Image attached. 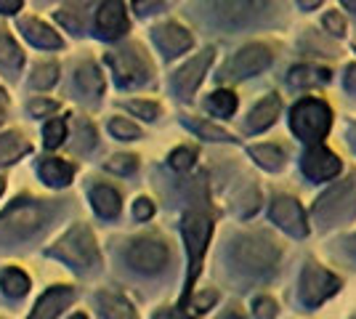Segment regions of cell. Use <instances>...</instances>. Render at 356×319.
<instances>
[{
  "label": "cell",
  "instance_id": "cell-1",
  "mask_svg": "<svg viewBox=\"0 0 356 319\" xmlns=\"http://www.w3.org/2000/svg\"><path fill=\"white\" fill-rule=\"evenodd\" d=\"M232 261L245 274L261 277V274H268L277 266L280 245L274 243L268 234H258V231L255 234H239L232 245Z\"/></svg>",
  "mask_w": 356,
  "mask_h": 319
},
{
  "label": "cell",
  "instance_id": "cell-2",
  "mask_svg": "<svg viewBox=\"0 0 356 319\" xmlns=\"http://www.w3.org/2000/svg\"><path fill=\"white\" fill-rule=\"evenodd\" d=\"M290 125H293V133L300 141H309V144H319L327 136L330 125H332V112L325 101L319 99H303L293 106V115H290Z\"/></svg>",
  "mask_w": 356,
  "mask_h": 319
},
{
  "label": "cell",
  "instance_id": "cell-3",
  "mask_svg": "<svg viewBox=\"0 0 356 319\" xmlns=\"http://www.w3.org/2000/svg\"><path fill=\"white\" fill-rule=\"evenodd\" d=\"M48 253H51L54 259H59V261H64V263L74 266V269H90V266L99 263L96 240H93L90 229L83 227V224H77V227L70 229L59 240V245H54Z\"/></svg>",
  "mask_w": 356,
  "mask_h": 319
},
{
  "label": "cell",
  "instance_id": "cell-4",
  "mask_svg": "<svg viewBox=\"0 0 356 319\" xmlns=\"http://www.w3.org/2000/svg\"><path fill=\"white\" fill-rule=\"evenodd\" d=\"M181 229H184L186 253H189V277H186V298H189L194 279H197V274L202 269V256H205V247H208L210 234H213V224L205 215H200V213H186Z\"/></svg>",
  "mask_w": 356,
  "mask_h": 319
},
{
  "label": "cell",
  "instance_id": "cell-5",
  "mask_svg": "<svg viewBox=\"0 0 356 319\" xmlns=\"http://www.w3.org/2000/svg\"><path fill=\"white\" fill-rule=\"evenodd\" d=\"M45 218H48V211L43 205L30 199H16V205H11L0 215V229L8 231L11 237H30L32 231L43 227Z\"/></svg>",
  "mask_w": 356,
  "mask_h": 319
},
{
  "label": "cell",
  "instance_id": "cell-6",
  "mask_svg": "<svg viewBox=\"0 0 356 319\" xmlns=\"http://www.w3.org/2000/svg\"><path fill=\"white\" fill-rule=\"evenodd\" d=\"M341 288V279L327 269L316 266V263H306L303 277H300V298L306 306H319L325 304L330 295H335Z\"/></svg>",
  "mask_w": 356,
  "mask_h": 319
},
{
  "label": "cell",
  "instance_id": "cell-7",
  "mask_svg": "<svg viewBox=\"0 0 356 319\" xmlns=\"http://www.w3.org/2000/svg\"><path fill=\"white\" fill-rule=\"evenodd\" d=\"M109 67L115 69V77L122 88H134V85H141L149 80V67L147 61L141 59L138 51H131V48H122V51H115L106 56Z\"/></svg>",
  "mask_w": 356,
  "mask_h": 319
},
{
  "label": "cell",
  "instance_id": "cell-8",
  "mask_svg": "<svg viewBox=\"0 0 356 319\" xmlns=\"http://www.w3.org/2000/svg\"><path fill=\"white\" fill-rule=\"evenodd\" d=\"M128 263L134 266L136 272H160L165 263H168V247L160 240H152V237H141L128 247Z\"/></svg>",
  "mask_w": 356,
  "mask_h": 319
},
{
  "label": "cell",
  "instance_id": "cell-9",
  "mask_svg": "<svg viewBox=\"0 0 356 319\" xmlns=\"http://www.w3.org/2000/svg\"><path fill=\"white\" fill-rule=\"evenodd\" d=\"M271 221L277 227H282L287 234H293V237H306L309 234V224H306L303 208L293 197L274 199V205H271Z\"/></svg>",
  "mask_w": 356,
  "mask_h": 319
},
{
  "label": "cell",
  "instance_id": "cell-10",
  "mask_svg": "<svg viewBox=\"0 0 356 319\" xmlns=\"http://www.w3.org/2000/svg\"><path fill=\"white\" fill-rule=\"evenodd\" d=\"M268 64H271V51L261 43H250L242 51H237V56L229 64V75L242 80V77H252L258 72H264Z\"/></svg>",
  "mask_w": 356,
  "mask_h": 319
},
{
  "label": "cell",
  "instance_id": "cell-11",
  "mask_svg": "<svg viewBox=\"0 0 356 319\" xmlns=\"http://www.w3.org/2000/svg\"><path fill=\"white\" fill-rule=\"evenodd\" d=\"M210 8L221 24H248L261 14V0H210Z\"/></svg>",
  "mask_w": 356,
  "mask_h": 319
},
{
  "label": "cell",
  "instance_id": "cell-12",
  "mask_svg": "<svg viewBox=\"0 0 356 319\" xmlns=\"http://www.w3.org/2000/svg\"><path fill=\"white\" fill-rule=\"evenodd\" d=\"M210 61H213V48H205L200 56H194L192 61H186V64L178 69L173 85H176V91L181 99H189V96L197 91V85L202 83V77L208 72Z\"/></svg>",
  "mask_w": 356,
  "mask_h": 319
},
{
  "label": "cell",
  "instance_id": "cell-13",
  "mask_svg": "<svg viewBox=\"0 0 356 319\" xmlns=\"http://www.w3.org/2000/svg\"><path fill=\"white\" fill-rule=\"evenodd\" d=\"M303 173L314 181H330V179H335L341 173V160L330 149L314 144L312 149L303 154Z\"/></svg>",
  "mask_w": 356,
  "mask_h": 319
},
{
  "label": "cell",
  "instance_id": "cell-14",
  "mask_svg": "<svg viewBox=\"0 0 356 319\" xmlns=\"http://www.w3.org/2000/svg\"><path fill=\"white\" fill-rule=\"evenodd\" d=\"M96 27H99V35L109 38V40H115L128 30V16H125L122 0H104L102 3L99 14H96Z\"/></svg>",
  "mask_w": 356,
  "mask_h": 319
},
{
  "label": "cell",
  "instance_id": "cell-15",
  "mask_svg": "<svg viewBox=\"0 0 356 319\" xmlns=\"http://www.w3.org/2000/svg\"><path fill=\"white\" fill-rule=\"evenodd\" d=\"M74 301V293L72 288L67 285H56V288L45 290L43 298L38 301V306L32 309L30 319H56L67 309V306Z\"/></svg>",
  "mask_w": 356,
  "mask_h": 319
},
{
  "label": "cell",
  "instance_id": "cell-16",
  "mask_svg": "<svg viewBox=\"0 0 356 319\" xmlns=\"http://www.w3.org/2000/svg\"><path fill=\"white\" fill-rule=\"evenodd\" d=\"M154 43L163 48L165 56H178V54H184V51L192 48V35L184 30L181 24L168 22V24L154 30Z\"/></svg>",
  "mask_w": 356,
  "mask_h": 319
},
{
  "label": "cell",
  "instance_id": "cell-17",
  "mask_svg": "<svg viewBox=\"0 0 356 319\" xmlns=\"http://www.w3.org/2000/svg\"><path fill=\"white\" fill-rule=\"evenodd\" d=\"M280 109H282V104H280L277 96H266L264 101H258L255 109L250 112V117H248V131L258 133L268 125H274V120L280 117Z\"/></svg>",
  "mask_w": 356,
  "mask_h": 319
},
{
  "label": "cell",
  "instance_id": "cell-18",
  "mask_svg": "<svg viewBox=\"0 0 356 319\" xmlns=\"http://www.w3.org/2000/svg\"><path fill=\"white\" fill-rule=\"evenodd\" d=\"M325 83H330V69L314 67V64H300V67L290 69V85H296V88H316Z\"/></svg>",
  "mask_w": 356,
  "mask_h": 319
},
{
  "label": "cell",
  "instance_id": "cell-19",
  "mask_svg": "<svg viewBox=\"0 0 356 319\" xmlns=\"http://www.w3.org/2000/svg\"><path fill=\"white\" fill-rule=\"evenodd\" d=\"M354 192V183H343V186H335L330 195L319 199V205H316V215H322V218H335L338 215V208L341 213H346V202H348V195Z\"/></svg>",
  "mask_w": 356,
  "mask_h": 319
},
{
  "label": "cell",
  "instance_id": "cell-20",
  "mask_svg": "<svg viewBox=\"0 0 356 319\" xmlns=\"http://www.w3.org/2000/svg\"><path fill=\"white\" fill-rule=\"evenodd\" d=\"M24 38L38 48H61L59 32H54L48 24L38 22V19H27L24 22Z\"/></svg>",
  "mask_w": 356,
  "mask_h": 319
},
{
  "label": "cell",
  "instance_id": "cell-21",
  "mask_svg": "<svg viewBox=\"0 0 356 319\" xmlns=\"http://www.w3.org/2000/svg\"><path fill=\"white\" fill-rule=\"evenodd\" d=\"M74 80H77L80 91L86 93V96H102V91H104V75H102L99 67L90 64V61H86V64L77 67Z\"/></svg>",
  "mask_w": 356,
  "mask_h": 319
},
{
  "label": "cell",
  "instance_id": "cell-22",
  "mask_svg": "<svg viewBox=\"0 0 356 319\" xmlns=\"http://www.w3.org/2000/svg\"><path fill=\"white\" fill-rule=\"evenodd\" d=\"M99 306H102L104 319H136L134 306L115 293H99Z\"/></svg>",
  "mask_w": 356,
  "mask_h": 319
},
{
  "label": "cell",
  "instance_id": "cell-23",
  "mask_svg": "<svg viewBox=\"0 0 356 319\" xmlns=\"http://www.w3.org/2000/svg\"><path fill=\"white\" fill-rule=\"evenodd\" d=\"M90 202L102 218H115L120 213V195L112 186H96L90 192Z\"/></svg>",
  "mask_w": 356,
  "mask_h": 319
},
{
  "label": "cell",
  "instance_id": "cell-24",
  "mask_svg": "<svg viewBox=\"0 0 356 319\" xmlns=\"http://www.w3.org/2000/svg\"><path fill=\"white\" fill-rule=\"evenodd\" d=\"M40 176H43V181L48 186H67L72 181L74 167L70 163H64V160H45L40 165Z\"/></svg>",
  "mask_w": 356,
  "mask_h": 319
},
{
  "label": "cell",
  "instance_id": "cell-25",
  "mask_svg": "<svg viewBox=\"0 0 356 319\" xmlns=\"http://www.w3.org/2000/svg\"><path fill=\"white\" fill-rule=\"evenodd\" d=\"M0 288L11 298H22L30 290V277L24 272H19V269H6L0 274Z\"/></svg>",
  "mask_w": 356,
  "mask_h": 319
},
{
  "label": "cell",
  "instance_id": "cell-26",
  "mask_svg": "<svg viewBox=\"0 0 356 319\" xmlns=\"http://www.w3.org/2000/svg\"><path fill=\"white\" fill-rule=\"evenodd\" d=\"M27 152H30V144L19 136V133H6V136H0V165L14 163L16 157H22V154H27Z\"/></svg>",
  "mask_w": 356,
  "mask_h": 319
},
{
  "label": "cell",
  "instance_id": "cell-27",
  "mask_svg": "<svg viewBox=\"0 0 356 319\" xmlns=\"http://www.w3.org/2000/svg\"><path fill=\"white\" fill-rule=\"evenodd\" d=\"M250 154H252V160H255L261 167H266V170H280V167H282L284 154H282V149L274 147V144H258V147H250Z\"/></svg>",
  "mask_w": 356,
  "mask_h": 319
},
{
  "label": "cell",
  "instance_id": "cell-28",
  "mask_svg": "<svg viewBox=\"0 0 356 319\" xmlns=\"http://www.w3.org/2000/svg\"><path fill=\"white\" fill-rule=\"evenodd\" d=\"M208 109L216 117H229V115H234V109H237V96L232 91H216L208 99Z\"/></svg>",
  "mask_w": 356,
  "mask_h": 319
},
{
  "label": "cell",
  "instance_id": "cell-29",
  "mask_svg": "<svg viewBox=\"0 0 356 319\" xmlns=\"http://www.w3.org/2000/svg\"><path fill=\"white\" fill-rule=\"evenodd\" d=\"M22 61H24V56H22V51L16 46V40L6 30H0V64H6V67H19Z\"/></svg>",
  "mask_w": 356,
  "mask_h": 319
},
{
  "label": "cell",
  "instance_id": "cell-30",
  "mask_svg": "<svg viewBox=\"0 0 356 319\" xmlns=\"http://www.w3.org/2000/svg\"><path fill=\"white\" fill-rule=\"evenodd\" d=\"M59 80V67L56 64H40L32 75V85L35 88H51Z\"/></svg>",
  "mask_w": 356,
  "mask_h": 319
},
{
  "label": "cell",
  "instance_id": "cell-31",
  "mask_svg": "<svg viewBox=\"0 0 356 319\" xmlns=\"http://www.w3.org/2000/svg\"><path fill=\"white\" fill-rule=\"evenodd\" d=\"M186 125L192 128L194 133H200L202 138H210V141H232V136L221 131V128H216V125H210V122H197V120H186Z\"/></svg>",
  "mask_w": 356,
  "mask_h": 319
},
{
  "label": "cell",
  "instance_id": "cell-32",
  "mask_svg": "<svg viewBox=\"0 0 356 319\" xmlns=\"http://www.w3.org/2000/svg\"><path fill=\"white\" fill-rule=\"evenodd\" d=\"M64 138H67V125H64V120L45 122V147L48 149H56Z\"/></svg>",
  "mask_w": 356,
  "mask_h": 319
},
{
  "label": "cell",
  "instance_id": "cell-33",
  "mask_svg": "<svg viewBox=\"0 0 356 319\" xmlns=\"http://www.w3.org/2000/svg\"><path fill=\"white\" fill-rule=\"evenodd\" d=\"M109 131H112L118 138H125V141L141 136L138 125H136V122H131V120H125V117H115V120L109 122Z\"/></svg>",
  "mask_w": 356,
  "mask_h": 319
},
{
  "label": "cell",
  "instance_id": "cell-34",
  "mask_svg": "<svg viewBox=\"0 0 356 319\" xmlns=\"http://www.w3.org/2000/svg\"><path fill=\"white\" fill-rule=\"evenodd\" d=\"M106 167L112 170V173H131V170H136V157L134 154H118V157H112L109 163H106Z\"/></svg>",
  "mask_w": 356,
  "mask_h": 319
},
{
  "label": "cell",
  "instance_id": "cell-35",
  "mask_svg": "<svg viewBox=\"0 0 356 319\" xmlns=\"http://www.w3.org/2000/svg\"><path fill=\"white\" fill-rule=\"evenodd\" d=\"M170 165L176 167V170H189V167L194 165V152L186 149V147L173 149V152H170Z\"/></svg>",
  "mask_w": 356,
  "mask_h": 319
},
{
  "label": "cell",
  "instance_id": "cell-36",
  "mask_svg": "<svg viewBox=\"0 0 356 319\" xmlns=\"http://www.w3.org/2000/svg\"><path fill=\"white\" fill-rule=\"evenodd\" d=\"M128 109L144 120H157V115H160V106L152 104V101H128Z\"/></svg>",
  "mask_w": 356,
  "mask_h": 319
},
{
  "label": "cell",
  "instance_id": "cell-37",
  "mask_svg": "<svg viewBox=\"0 0 356 319\" xmlns=\"http://www.w3.org/2000/svg\"><path fill=\"white\" fill-rule=\"evenodd\" d=\"M255 317L258 319H274L277 317V304L264 295V298H255Z\"/></svg>",
  "mask_w": 356,
  "mask_h": 319
},
{
  "label": "cell",
  "instance_id": "cell-38",
  "mask_svg": "<svg viewBox=\"0 0 356 319\" xmlns=\"http://www.w3.org/2000/svg\"><path fill=\"white\" fill-rule=\"evenodd\" d=\"M325 27H327V32H332L335 38H341L343 32H346V19H343L338 11H327V14H325Z\"/></svg>",
  "mask_w": 356,
  "mask_h": 319
},
{
  "label": "cell",
  "instance_id": "cell-39",
  "mask_svg": "<svg viewBox=\"0 0 356 319\" xmlns=\"http://www.w3.org/2000/svg\"><path fill=\"white\" fill-rule=\"evenodd\" d=\"M134 215L136 218H141V221H147V218H152L154 215V202L147 197H138L134 202Z\"/></svg>",
  "mask_w": 356,
  "mask_h": 319
},
{
  "label": "cell",
  "instance_id": "cell-40",
  "mask_svg": "<svg viewBox=\"0 0 356 319\" xmlns=\"http://www.w3.org/2000/svg\"><path fill=\"white\" fill-rule=\"evenodd\" d=\"M59 104L56 101H32L30 104V112L35 117H40V115H48V112H56Z\"/></svg>",
  "mask_w": 356,
  "mask_h": 319
},
{
  "label": "cell",
  "instance_id": "cell-41",
  "mask_svg": "<svg viewBox=\"0 0 356 319\" xmlns=\"http://www.w3.org/2000/svg\"><path fill=\"white\" fill-rule=\"evenodd\" d=\"M216 298H218V295H216V290H208V293H202V295H200V298L194 301L197 311H208L210 306L216 304Z\"/></svg>",
  "mask_w": 356,
  "mask_h": 319
},
{
  "label": "cell",
  "instance_id": "cell-42",
  "mask_svg": "<svg viewBox=\"0 0 356 319\" xmlns=\"http://www.w3.org/2000/svg\"><path fill=\"white\" fill-rule=\"evenodd\" d=\"M134 8L138 14H152V11L160 8V3H154V0H134Z\"/></svg>",
  "mask_w": 356,
  "mask_h": 319
},
{
  "label": "cell",
  "instance_id": "cell-43",
  "mask_svg": "<svg viewBox=\"0 0 356 319\" xmlns=\"http://www.w3.org/2000/svg\"><path fill=\"white\" fill-rule=\"evenodd\" d=\"M22 8V0H0V14H16Z\"/></svg>",
  "mask_w": 356,
  "mask_h": 319
},
{
  "label": "cell",
  "instance_id": "cell-44",
  "mask_svg": "<svg viewBox=\"0 0 356 319\" xmlns=\"http://www.w3.org/2000/svg\"><path fill=\"white\" fill-rule=\"evenodd\" d=\"M346 88L356 93V64H348L346 69Z\"/></svg>",
  "mask_w": 356,
  "mask_h": 319
},
{
  "label": "cell",
  "instance_id": "cell-45",
  "mask_svg": "<svg viewBox=\"0 0 356 319\" xmlns=\"http://www.w3.org/2000/svg\"><path fill=\"white\" fill-rule=\"evenodd\" d=\"M298 3H300L306 11H309V8H316V6H322V0H298Z\"/></svg>",
  "mask_w": 356,
  "mask_h": 319
},
{
  "label": "cell",
  "instance_id": "cell-46",
  "mask_svg": "<svg viewBox=\"0 0 356 319\" xmlns=\"http://www.w3.org/2000/svg\"><path fill=\"white\" fill-rule=\"evenodd\" d=\"M6 104H8V99H6V93L0 91V120H3V115H6Z\"/></svg>",
  "mask_w": 356,
  "mask_h": 319
},
{
  "label": "cell",
  "instance_id": "cell-47",
  "mask_svg": "<svg viewBox=\"0 0 356 319\" xmlns=\"http://www.w3.org/2000/svg\"><path fill=\"white\" fill-rule=\"evenodd\" d=\"M343 6H348V11H354L356 14V0H343Z\"/></svg>",
  "mask_w": 356,
  "mask_h": 319
},
{
  "label": "cell",
  "instance_id": "cell-48",
  "mask_svg": "<svg viewBox=\"0 0 356 319\" xmlns=\"http://www.w3.org/2000/svg\"><path fill=\"white\" fill-rule=\"evenodd\" d=\"M221 319H239L237 311H226V314H221Z\"/></svg>",
  "mask_w": 356,
  "mask_h": 319
},
{
  "label": "cell",
  "instance_id": "cell-49",
  "mask_svg": "<svg viewBox=\"0 0 356 319\" xmlns=\"http://www.w3.org/2000/svg\"><path fill=\"white\" fill-rule=\"evenodd\" d=\"M157 319H173V311H163V314H157Z\"/></svg>",
  "mask_w": 356,
  "mask_h": 319
},
{
  "label": "cell",
  "instance_id": "cell-50",
  "mask_svg": "<svg viewBox=\"0 0 356 319\" xmlns=\"http://www.w3.org/2000/svg\"><path fill=\"white\" fill-rule=\"evenodd\" d=\"M173 319H189L186 314H181V311H173Z\"/></svg>",
  "mask_w": 356,
  "mask_h": 319
},
{
  "label": "cell",
  "instance_id": "cell-51",
  "mask_svg": "<svg viewBox=\"0 0 356 319\" xmlns=\"http://www.w3.org/2000/svg\"><path fill=\"white\" fill-rule=\"evenodd\" d=\"M348 245H351V250L356 253V237H351V243H348Z\"/></svg>",
  "mask_w": 356,
  "mask_h": 319
},
{
  "label": "cell",
  "instance_id": "cell-52",
  "mask_svg": "<svg viewBox=\"0 0 356 319\" xmlns=\"http://www.w3.org/2000/svg\"><path fill=\"white\" fill-rule=\"evenodd\" d=\"M3 189H6V181H3V179H0V195H3Z\"/></svg>",
  "mask_w": 356,
  "mask_h": 319
},
{
  "label": "cell",
  "instance_id": "cell-53",
  "mask_svg": "<svg viewBox=\"0 0 356 319\" xmlns=\"http://www.w3.org/2000/svg\"><path fill=\"white\" fill-rule=\"evenodd\" d=\"M72 319H88L86 314H77V317H72Z\"/></svg>",
  "mask_w": 356,
  "mask_h": 319
},
{
  "label": "cell",
  "instance_id": "cell-54",
  "mask_svg": "<svg viewBox=\"0 0 356 319\" xmlns=\"http://www.w3.org/2000/svg\"><path fill=\"white\" fill-rule=\"evenodd\" d=\"M354 319H356V317H354Z\"/></svg>",
  "mask_w": 356,
  "mask_h": 319
}]
</instances>
